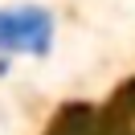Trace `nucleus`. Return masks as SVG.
<instances>
[{
    "label": "nucleus",
    "instance_id": "obj_2",
    "mask_svg": "<svg viewBox=\"0 0 135 135\" xmlns=\"http://www.w3.org/2000/svg\"><path fill=\"white\" fill-rule=\"evenodd\" d=\"M49 135H102V119H94L90 110H70Z\"/></svg>",
    "mask_w": 135,
    "mask_h": 135
},
{
    "label": "nucleus",
    "instance_id": "obj_1",
    "mask_svg": "<svg viewBox=\"0 0 135 135\" xmlns=\"http://www.w3.org/2000/svg\"><path fill=\"white\" fill-rule=\"evenodd\" d=\"M57 37V21L41 4L0 8V57H45Z\"/></svg>",
    "mask_w": 135,
    "mask_h": 135
},
{
    "label": "nucleus",
    "instance_id": "obj_3",
    "mask_svg": "<svg viewBox=\"0 0 135 135\" xmlns=\"http://www.w3.org/2000/svg\"><path fill=\"white\" fill-rule=\"evenodd\" d=\"M8 61H12V57H0V78L8 74Z\"/></svg>",
    "mask_w": 135,
    "mask_h": 135
}]
</instances>
